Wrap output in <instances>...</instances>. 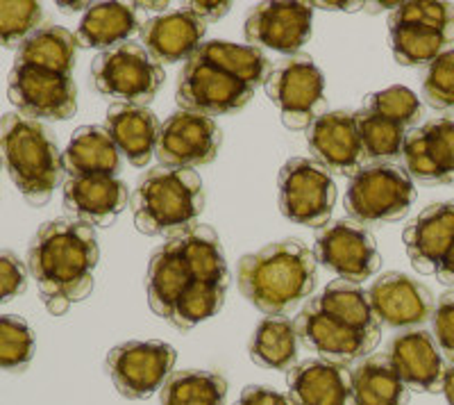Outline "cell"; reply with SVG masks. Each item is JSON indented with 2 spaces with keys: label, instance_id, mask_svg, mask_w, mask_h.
Here are the masks:
<instances>
[{
  "label": "cell",
  "instance_id": "1",
  "mask_svg": "<svg viewBox=\"0 0 454 405\" xmlns=\"http://www.w3.org/2000/svg\"><path fill=\"white\" fill-rule=\"evenodd\" d=\"M100 260L93 226L78 218H55L39 228L27 250V271L52 314H64L73 303L91 294Z\"/></svg>",
  "mask_w": 454,
  "mask_h": 405
},
{
  "label": "cell",
  "instance_id": "2",
  "mask_svg": "<svg viewBox=\"0 0 454 405\" xmlns=\"http://www.w3.org/2000/svg\"><path fill=\"white\" fill-rule=\"evenodd\" d=\"M318 282V260L300 239L263 246L239 262V287L266 317H286L309 298Z\"/></svg>",
  "mask_w": 454,
  "mask_h": 405
},
{
  "label": "cell",
  "instance_id": "3",
  "mask_svg": "<svg viewBox=\"0 0 454 405\" xmlns=\"http://www.w3.org/2000/svg\"><path fill=\"white\" fill-rule=\"evenodd\" d=\"M0 160L16 189L32 205L51 201L62 180L64 153L42 121L19 112L0 116Z\"/></svg>",
  "mask_w": 454,
  "mask_h": 405
},
{
  "label": "cell",
  "instance_id": "4",
  "mask_svg": "<svg viewBox=\"0 0 454 405\" xmlns=\"http://www.w3.org/2000/svg\"><path fill=\"white\" fill-rule=\"evenodd\" d=\"M135 224L144 234H182L205 210V185L193 169L157 167L141 178L132 198Z\"/></svg>",
  "mask_w": 454,
  "mask_h": 405
},
{
  "label": "cell",
  "instance_id": "5",
  "mask_svg": "<svg viewBox=\"0 0 454 405\" xmlns=\"http://www.w3.org/2000/svg\"><path fill=\"white\" fill-rule=\"evenodd\" d=\"M416 185L395 162H375L352 176L346 192V210L362 226L397 221L411 210Z\"/></svg>",
  "mask_w": 454,
  "mask_h": 405
},
{
  "label": "cell",
  "instance_id": "6",
  "mask_svg": "<svg viewBox=\"0 0 454 405\" xmlns=\"http://www.w3.org/2000/svg\"><path fill=\"white\" fill-rule=\"evenodd\" d=\"M393 55L404 67L432 64L454 42V5L400 3L388 21Z\"/></svg>",
  "mask_w": 454,
  "mask_h": 405
},
{
  "label": "cell",
  "instance_id": "7",
  "mask_svg": "<svg viewBox=\"0 0 454 405\" xmlns=\"http://www.w3.org/2000/svg\"><path fill=\"white\" fill-rule=\"evenodd\" d=\"M91 78L103 96L145 107L164 84V68L144 46L128 42L100 52L91 64Z\"/></svg>",
  "mask_w": 454,
  "mask_h": 405
},
{
  "label": "cell",
  "instance_id": "8",
  "mask_svg": "<svg viewBox=\"0 0 454 405\" xmlns=\"http://www.w3.org/2000/svg\"><path fill=\"white\" fill-rule=\"evenodd\" d=\"M278 196L279 210L289 221L307 228H320L334 212V178L316 160L294 157L279 171Z\"/></svg>",
  "mask_w": 454,
  "mask_h": 405
},
{
  "label": "cell",
  "instance_id": "9",
  "mask_svg": "<svg viewBox=\"0 0 454 405\" xmlns=\"http://www.w3.org/2000/svg\"><path fill=\"white\" fill-rule=\"evenodd\" d=\"M263 84L289 131L311 128L325 105V78L309 55L286 58L269 73Z\"/></svg>",
  "mask_w": 454,
  "mask_h": 405
},
{
  "label": "cell",
  "instance_id": "10",
  "mask_svg": "<svg viewBox=\"0 0 454 405\" xmlns=\"http://www.w3.org/2000/svg\"><path fill=\"white\" fill-rule=\"evenodd\" d=\"M177 362L176 348L166 342H125L107 353V371L125 399H148L161 392Z\"/></svg>",
  "mask_w": 454,
  "mask_h": 405
},
{
  "label": "cell",
  "instance_id": "11",
  "mask_svg": "<svg viewBox=\"0 0 454 405\" xmlns=\"http://www.w3.org/2000/svg\"><path fill=\"white\" fill-rule=\"evenodd\" d=\"M10 103L35 121H67L78 112V89L71 75L16 64L7 80Z\"/></svg>",
  "mask_w": 454,
  "mask_h": 405
},
{
  "label": "cell",
  "instance_id": "12",
  "mask_svg": "<svg viewBox=\"0 0 454 405\" xmlns=\"http://www.w3.org/2000/svg\"><path fill=\"white\" fill-rule=\"evenodd\" d=\"M314 255L325 269L339 275V281L356 285L375 275L382 265L375 237L355 218H340L320 230Z\"/></svg>",
  "mask_w": 454,
  "mask_h": 405
},
{
  "label": "cell",
  "instance_id": "13",
  "mask_svg": "<svg viewBox=\"0 0 454 405\" xmlns=\"http://www.w3.org/2000/svg\"><path fill=\"white\" fill-rule=\"evenodd\" d=\"M254 94V87L227 75L200 55L186 60L177 80V103L180 109L205 116L230 115L246 107Z\"/></svg>",
  "mask_w": 454,
  "mask_h": 405
},
{
  "label": "cell",
  "instance_id": "14",
  "mask_svg": "<svg viewBox=\"0 0 454 405\" xmlns=\"http://www.w3.org/2000/svg\"><path fill=\"white\" fill-rule=\"evenodd\" d=\"M221 141V128L212 116L177 109L161 123L155 155L161 167H202L216 157Z\"/></svg>",
  "mask_w": 454,
  "mask_h": 405
},
{
  "label": "cell",
  "instance_id": "15",
  "mask_svg": "<svg viewBox=\"0 0 454 405\" xmlns=\"http://www.w3.org/2000/svg\"><path fill=\"white\" fill-rule=\"evenodd\" d=\"M404 169L423 185H454V116L413 128L403 148Z\"/></svg>",
  "mask_w": 454,
  "mask_h": 405
},
{
  "label": "cell",
  "instance_id": "16",
  "mask_svg": "<svg viewBox=\"0 0 454 405\" xmlns=\"http://www.w3.org/2000/svg\"><path fill=\"white\" fill-rule=\"evenodd\" d=\"M314 7L307 3H262L246 19V39L254 48L298 55L309 42Z\"/></svg>",
  "mask_w": 454,
  "mask_h": 405
},
{
  "label": "cell",
  "instance_id": "17",
  "mask_svg": "<svg viewBox=\"0 0 454 405\" xmlns=\"http://www.w3.org/2000/svg\"><path fill=\"white\" fill-rule=\"evenodd\" d=\"M295 330H298L300 342L318 353L320 360L343 364V367L366 358L377 346V342L364 338L350 326L320 310L311 298L295 317Z\"/></svg>",
  "mask_w": 454,
  "mask_h": 405
},
{
  "label": "cell",
  "instance_id": "18",
  "mask_svg": "<svg viewBox=\"0 0 454 405\" xmlns=\"http://www.w3.org/2000/svg\"><path fill=\"white\" fill-rule=\"evenodd\" d=\"M307 144L318 164L339 176H356L368 160L356 119L350 112H327L311 123Z\"/></svg>",
  "mask_w": 454,
  "mask_h": 405
},
{
  "label": "cell",
  "instance_id": "19",
  "mask_svg": "<svg viewBox=\"0 0 454 405\" xmlns=\"http://www.w3.org/2000/svg\"><path fill=\"white\" fill-rule=\"evenodd\" d=\"M380 323L391 328H416L434 317V294L420 281L404 274H384L368 290Z\"/></svg>",
  "mask_w": 454,
  "mask_h": 405
},
{
  "label": "cell",
  "instance_id": "20",
  "mask_svg": "<svg viewBox=\"0 0 454 405\" xmlns=\"http://www.w3.org/2000/svg\"><path fill=\"white\" fill-rule=\"evenodd\" d=\"M388 358L397 376L411 392H443V380L448 374L439 344L427 330H407L397 335L388 346Z\"/></svg>",
  "mask_w": 454,
  "mask_h": 405
},
{
  "label": "cell",
  "instance_id": "21",
  "mask_svg": "<svg viewBox=\"0 0 454 405\" xmlns=\"http://www.w3.org/2000/svg\"><path fill=\"white\" fill-rule=\"evenodd\" d=\"M129 192L116 176H68L64 208L89 226H107L128 208Z\"/></svg>",
  "mask_w": 454,
  "mask_h": 405
},
{
  "label": "cell",
  "instance_id": "22",
  "mask_svg": "<svg viewBox=\"0 0 454 405\" xmlns=\"http://www.w3.org/2000/svg\"><path fill=\"white\" fill-rule=\"evenodd\" d=\"M404 246L413 269L436 274L441 260L454 244V201L434 202L404 228Z\"/></svg>",
  "mask_w": 454,
  "mask_h": 405
},
{
  "label": "cell",
  "instance_id": "23",
  "mask_svg": "<svg viewBox=\"0 0 454 405\" xmlns=\"http://www.w3.org/2000/svg\"><path fill=\"white\" fill-rule=\"evenodd\" d=\"M207 35V23L186 10L155 16L141 28V42L150 58L160 64L192 60L200 51Z\"/></svg>",
  "mask_w": 454,
  "mask_h": 405
},
{
  "label": "cell",
  "instance_id": "24",
  "mask_svg": "<svg viewBox=\"0 0 454 405\" xmlns=\"http://www.w3.org/2000/svg\"><path fill=\"white\" fill-rule=\"evenodd\" d=\"M289 399L295 405H352V371L327 360H305L289 371Z\"/></svg>",
  "mask_w": 454,
  "mask_h": 405
},
{
  "label": "cell",
  "instance_id": "25",
  "mask_svg": "<svg viewBox=\"0 0 454 405\" xmlns=\"http://www.w3.org/2000/svg\"><path fill=\"white\" fill-rule=\"evenodd\" d=\"M105 131L109 132L121 155L128 157L129 164L145 167L157 151L161 123L148 107L114 103L107 109Z\"/></svg>",
  "mask_w": 454,
  "mask_h": 405
},
{
  "label": "cell",
  "instance_id": "26",
  "mask_svg": "<svg viewBox=\"0 0 454 405\" xmlns=\"http://www.w3.org/2000/svg\"><path fill=\"white\" fill-rule=\"evenodd\" d=\"M193 282V275L177 249L176 239L170 237L161 249L153 253L148 262V275H145V291L148 303L157 317L168 322L173 307L180 301L184 290Z\"/></svg>",
  "mask_w": 454,
  "mask_h": 405
},
{
  "label": "cell",
  "instance_id": "27",
  "mask_svg": "<svg viewBox=\"0 0 454 405\" xmlns=\"http://www.w3.org/2000/svg\"><path fill=\"white\" fill-rule=\"evenodd\" d=\"M139 14L125 3H98L84 12L75 42L82 48H114L128 44L137 32H141Z\"/></svg>",
  "mask_w": 454,
  "mask_h": 405
},
{
  "label": "cell",
  "instance_id": "28",
  "mask_svg": "<svg viewBox=\"0 0 454 405\" xmlns=\"http://www.w3.org/2000/svg\"><path fill=\"white\" fill-rule=\"evenodd\" d=\"M64 171L68 176H116L121 171V151L100 125H82L73 132L64 151Z\"/></svg>",
  "mask_w": 454,
  "mask_h": 405
},
{
  "label": "cell",
  "instance_id": "29",
  "mask_svg": "<svg viewBox=\"0 0 454 405\" xmlns=\"http://www.w3.org/2000/svg\"><path fill=\"white\" fill-rule=\"evenodd\" d=\"M311 301L320 307L323 312L332 314L334 319L343 322L356 330L364 338L372 339L380 344V335H382V323L377 319L375 310H372L371 297L362 285L348 281H332L325 290L320 291L318 297Z\"/></svg>",
  "mask_w": 454,
  "mask_h": 405
},
{
  "label": "cell",
  "instance_id": "30",
  "mask_svg": "<svg viewBox=\"0 0 454 405\" xmlns=\"http://www.w3.org/2000/svg\"><path fill=\"white\" fill-rule=\"evenodd\" d=\"M409 390L391 358L371 355L352 369V405H407Z\"/></svg>",
  "mask_w": 454,
  "mask_h": 405
},
{
  "label": "cell",
  "instance_id": "31",
  "mask_svg": "<svg viewBox=\"0 0 454 405\" xmlns=\"http://www.w3.org/2000/svg\"><path fill=\"white\" fill-rule=\"evenodd\" d=\"M173 239L192 271L193 281L212 282L218 287L230 285V271H227L221 239L209 226L196 224Z\"/></svg>",
  "mask_w": 454,
  "mask_h": 405
},
{
  "label": "cell",
  "instance_id": "32",
  "mask_svg": "<svg viewBox=\"0 0 454 405\" xmlns=\"http://www.w3.org/2000/svg\"><path fill=\"white\" fill-rule=\"evenodd\" d=\"M75 35L59 26L39 28L32 36H27L23 46L16 52V64L43 68V71L71 75L75 67Z\"/></svg>",
  "mask_w": 454,
  "mask_h": 405
},
{
  "label": "cell",
  "instance_id": "33",
  "mask_svg": "<svg viewBox=\"0 0 454 405\" xmlns=\"http://www.w3.org/2000/svg\"><path fill=\"white\" fill-rule=\"evenodd\" d=\"M298 330L289 317H266L250 339V358L259 367L291 371L298 358Z\"/></svg>",
  "mask_w": 454,
  "mask_h": 405
},
{
  "label": "cell",
  "instance_id": "34",
  "mask_svg": "<svg viewBox=\"0 0 454 405\" xmlns=\"http://www.w3.org/2000/svg\"><path fill=\"white\" fill-rule=\"evenodd\" d=\"M196 55L250 87L266 83L270 73L269 58L254 46H239V44L214 39V42L202 44Z\"/></svg>",
  "mask_w": 454,
  "mask_h": 405
},
{
  "label": "cell",
  "instance_id": "35",
  "mask_svg": "<svg viewBox=\"0 0 454 405\" xmlns=\"http://www.w3.org/2000/svg\"><path fill=\"white\" fill-rule=\"evenodd\" d=\"M227 380L214 371H173L161 387V405H225Z\"/></svg>",
  "mask_w": 454,
  "mask_h": 405
},
{
  "label": "cell",
  "instance_id": "36",
  "mask_svg": "<svg viewBox=\"0 0 454 405\" xmlns=\"http://www.w3.org/2000/svg\"><path fill=\"white\" fill-rule=\"evenodd\" d=\"M355 119L368 160L393 162L395 157L403 155L404 141H407L409 135L404 128L382 119V116L372 115L368 109L355 112Z\"/></svg>",
  "mask_w": 454,
  "mask_h": 405
},
{
  "label": "cell",
  "instance_id": "37",
  "mask_svg": "<svg viewBox=\"0 0 454 405\" xmlns=\"http://www.w3.org/2000/svg\"><path fill=\"white\" fill-rule=\"evenodd\" d=\"M227 287L212 285V282L193 281L186 287L180 301L173 307L168 322L180 330H189V328L198 326V323L212 319L225 303Z\"/></svg>",
  "mask_w": 454,
  "mask_h": 405
},
{
  "label": "cell",
  "instance_id": "38",
  "mask_svg": "<svg viewBox=\"0 0 454 405\" xmlns=\"http://www.w3.org/2000/svg\"><path fill=\"white\" fill-rule=\"evenodd\" d=\"M364 109L391 121V123L400 125L404 131L413 128V125L423 119V103H420V99L413 94L411 89L400 87V84L366 96Z\"/></svg>",
  "mask_w": 454,
  "mask_h": 405
},
{
  "label": "cell",
  "instance_id": "39",
  "mask_svg": "<svg viewBox=\"0 0 454 405\" xmlns=\"http://www.w3.org/2000/svg\"><path fill=\"white\" fill-rule=\"evenodd\" d=\"M36 339L26 319L0 314V369L23 371L35 358Z\"/></svg>",
  "mask_w": 454,
  "mask_h": 405
},
{
  "label": "cell",
  "instance_id": "40",
  "mask_svg": "<svg viewBox=\"0 0 454 405\" xmlns=\"http://www.w3.org/2000/svg\"><path fill=\"white\" fill-rule=\"evenodd\" d=\"M43 7L35 0H0V46L21 48L42 26Z\"/></svg>",
  "mask_w": 454,
  "mask_h": 405
},
{
  "label": "cell",
  "instance_id": "41",
  "mask_svg": "<svg viewBox=\"0 0 454 405\" xmlns=\"http://www.w3.org/2000/svg\"><path fill=\"white\" fill-rule=\"evenodd\" d=\"M423 94L432 107H454V48L441 52L439 58L429 64L423 80Z\"/></svg>",
  "mask_w": 454,
  "mask_h": 405
},
{
  "label": "cell",
  "instance_id": "42",
  "mask_svg": "<svg viewBox=\"0 0 454 405\" xmlns=\"http://www.w3.org/2000/svg\"><path fill=\"white\" fill-rule=\"evenodd\" d=\"M434 339L441 353L454 364V291H445L434 307Z\"/></svg>",
  "mask_w": 454,
  "mask_h": 405
},
{
  "label": "cell",
  "instance_id": "43",
  "mask_svg": "<svg viewBox=\"0 0 454 405\" xmlns=\"http://www.w3.org/2000/svg\"><path fill=\"white\" fill-rule=\"evenodd\" d=\"M27 287V266L19 260V255L3 250L0 253V306L10 303Z\"/></svg>",
  "mask_w": 454,
  "mask_h": 405
},
{
  "label": "cell",
  "instance_id": "44",
  "mask_svg": "<svg viewBox=\"0 0 454 405\" xmlns=\"http://www.w3.org/2000/svg\"><path fill=\"white\" fill-rule=\"evenodd\" d=\"M289 403V399L284 394H279V392L270 390V387H257V385H253V387H248V390L243 392L241 399L237 401L234 405H286Z\"/></svg>",
  "mask_w": 454,
  "mask_h": 405
},
{
  "label": "cell",
  "instance_id": "45",
  "mask_svg": "<svg viewBox=\"0 0 454 405\" xmlns=\"http://www.w3.org/2000/svg\"><path fill=\"white\" fill-rule=\"evenodd\" d=\"M230 7H232L230 3H202V0H198V3H184V10L196 16V19H200L202 23L218 21L221 16H225L230 12Z\"/></svg>",
  "mask_w": 454,
  "mask_h": 405
},
{
  "label": "cell",
  "instance_id": "46",
  "mask_svg": "<svg viewBox=\"0 0 454 405\" xmlns=\"http://www.w3.org/2000/svg\"><path fill=\"white\" fill-rule=\"evenodd\" d=\"M436 275H439V281L443 285L454 287V244L450 246V250L445 253V258L441 260L439 269H436Z\"/></svg>",
  "mask_w": 454,
  "mask_h": 405
},
{
  "label": "cell",
  "instance_id": "47",
  "mask_svg": "<svg viewBox=\"0 0 454 405\" xmlns=\"http://www.w3.org/2000/svg\"><path fill=\"white\" fill-rule=\"evenodd\" d=\"M311 7H320V10H343V12H355L362 7V3H348V0H343V3H311Z\"/></svg>",
  "mask_w": 454,
  "mask_h": 405
},
{
  "label": "cell",
  "instance_id": "48",
  "mask_svg": "<svg viewBox=\"0 0 454 405\" xmlns=\"http://www.w3.org/2000/svg\"><path fill=\"white\" fill-rule=\"evenodd\" d=\"M443 394H445V399H448V403L454 405V364L452 367H448V374H445Z\"/></svg>",
  "mask_w": 454,
  "mask_h": 405
},
{
  "label": "cell",
  "instance_id": "49",
  "mask_svg": "<svg viewBox=\"0 0 454 405\" xmlns=\"http://www.w3.org/2000/svg\"><path fill=\"white\" fill-rule=\"evenodd\" d=\"M57 7L64 12H80V10H89V3H57Z\"/></svg>",
  "mask_w": 454,
  "mask_h": 405
},
{
  "label": "cell",
  "instance_id": "50",
  "mask_svg": "<svg viewBox=\"0 0 454 405\" xmlns=\"http://www.w3.org/2000/svg\"><path fill=\"white\" fill-rule=\"evenodd\" d=\"M141 10H153V12H161L168 7V3H139Z\"/></svg>",
  "mask_w": 454,
  "mask_h": 405
},
{
  "label": "cell",
  "instance_id": "51",
  "mask_svg": "<svg viewBox=\"0 0 454 405\" xmlns=\"http://www.w3.org/2000/svg\"><path fill=\"white\" fill-rule=\"evenodd\" d=\"M286 405H295V403H294V401H291V399H289V403H286Z\"/></svg>",
  "mask_w": 454,
  "mask_h": 405
}]
</instances>
